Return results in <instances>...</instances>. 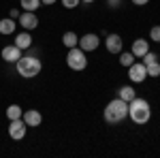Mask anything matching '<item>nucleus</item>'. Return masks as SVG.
Instances as JSON below:
<instances>
[{"instance_id":"f257e3e1","label":"nucleus","mask_w":160,"mask_h":158,"mask_svg":"<svg viewBox=\"0 0 160 158\" xmlns=\"http://www.w3.org/2000/svg\"><path fill=\"white\" fill-rule=\"evenodd\" d=\"M128 115L135 124H148L152 118V109H149V103L145 98H132L128 103Z\"/></svg>"},{"instance_id":"f03ea898","label":"nucleus","mask_w":160,"mask_h":158,"mask_svg":"<svg viewBox=\"0 0 160 158\" xmlns=\"http://www.w3.org/2000/svg\"><path fill=\"white\" fill-rule=\"evenodd\" d=\"M126 115H128V103L122 100L120 96L115 98V100H111L109 105H107V109H105V120L109 122V124H118Z\"/></svg>"},{"instance_id":"7ed1b4c3","label":"nucleus","mask_w":160,"mask_h":158,"mask_svg":"<svg viewBox=\"0 0 160 158\" xmlns=\"http://www.w3.org/2000/svg\"><path fill=\"white\" fill-rule=\"evenodd\" d=\"M41 69H43V64L38 58L34 56H22L19 60H17V73L26 77V79H30V77H37L41 73Z\"/></svg>"},{"instance_id":"20e7f679","label":"nucleus","mask_w":160,"mask_h":158,"mask_svg":"<svg viewBox=\"0 0 160 158\" xmlns=\"http://www.w3.org/2000/svg\"><path fill=\"white\" fill-rule=\"evenodd\" d=\"M66 64L73 69V71H83L88 66V58H86V51L79 47H71L68 49V56H66Z\"/></svg>"},{"instance_id":"39448f33","label":"nucleus","mask_w":160,"mask_h":158,"mask_svg":"<svg viewBox=\"0 0 160 158\" xmlns=\"http://www.w3.org/2000/svg\"><path fill=\"white\" fill-rule=\"evenodd\" d=\"M128 77H130V81H135V84L145 81V77H148L145 64H143V62H132V64L128 66Z\"/></svg>"},{"instance_id":"423d86ee","label":"nucleus","mask_w":160,"mask_h":158,"mask_svg":"<svg viewBox=\"0 0 160 158\" xmlns=\"http://www.w3.org/2000/svg\"><path fill=\"white\" fill-rule=\"evenodd\" d=\"M98 45H100V38H98V34H94V32L83 34V37L79 38V47L83 49V51H94V49H98Z\"/></svg>"},{"instance_id":"0eeeda50","label":"nucleus","mask_w":160,"mask_h":158,"mask_svg":"<svg viewBox=\"0 0 160 158\" xmlns=\"http://www.w3.org/2000/svg\"><path fill=\"white\" fill-rule=\"evenodd\" d=\"M26 122L19 118V120H11V124H9V135H11V139H15V141H19V139H24L26 135Z\"/></svg>"},{"instance_id":"6e6552de","label":"nucleus","mask_w":160,"mask_h":158,"mask_svg":"<svg viewBox=\"0 0 160 158\" xmlns=\"http://www.w3.org/2000/svg\"><path fill=\"white\" fill-rule=\"evenodd\" d=\"M19 24L24 26L26 30H34L38 26V17L34 15V11H24L19 13Z\"/></svg>"},{"instance_id":"1a4fd4ad","label":"nucleus","mask_w":160,"mask_h":158,"mask_svg":"<svg viewBox=\"0 0 160 158\" xmlns=\"http://www.w3.org/2000/svg\"><path fill=\"white\" fill-rule=\"evenodd\" d=\"M22 58V49L17 47L15 43L13 45H7V47H2V60L7 62H17Z\"/></svg>"},{"instance_id":"9d476101","label":"nucleus","mask_w":160,"mask_h":158,"mask_svg":"<svg viewBox=\"0 0 160 158\" xmlns=\"http://www.w3.org/2000/svg\"><path fill=\"white\" fill-rule=\"evenodd\" d=\"M105 45H107V51L109 54H120L122 51V37L120 34H107Z\"/></svg>"},{"instance_id":"9b49d317","label":"nucleus","mask_w":160,"mask_h":158,"mask_svg":"<svg viewBox=\"0 0 160 158\" xmlns=\"http://www.w3.org/2000/svg\"><path fill=\"white\" fill-rule=\"evenodd\" d=\"M132 56L135 58H143L145 54L149 51V41H145V38H137L135 43H132Z\"/></svg>"},{"instance_id":"f8f14e48","label":"nucleus","mask_w":160,"mask_h":158,"mask_svg":"<svg viewBox=\"0 0 160 158\" xmlns=\"http://www.w3.org/2000/svg\"><path fill=\"white\" fill-rule=\"evenodd\" d=\"M22 120L26 122V126H41L43 115H41L37 109H30V111H26L24 115H22Z\"/></svg>"},{"instance_id":"ddd939ff","label":"nucleus","mask_w":160,"mask_h":158,"mask_svg":"<svg viewBox=\"0 0 160 158\" xmlns=\"http://www.w3.org/2000/svg\"><path fill=\"white\" fill-rule=\"evenodd\" d=\"M15 28H17L15 19H11V17L0 19V34H13V32H15Z\"/></svg>"},{"instance_id":"4468645a","label":"nucleus","mask_w":160,"mask_h":158,"mask_svg":"<svg viewBox=\"0 0 160 158\" xmlns=\"http://www.w3.org/2000/svg\"><path fill=\"white\" fill-rule=\"evenodd\" d=\"M15 45L19 49H28L32 45V37H30L28 32H22V34H17V38H15Z\"/></svg>"},{"instance_id":"2eb2a0df","label":"nucleus","mask_w":160,"mask_h":158,"mask_svg":"<svg viewBox=\"0 0 160 158\" xmlns=\"http://www.w3.org/2000/svg\"><path fill=\"white\" fill-rule=\"evenodd\" d=\"M62 43L71 49V47H77L79 38H77V34H75V32H71V30H68V32H64V34H62Z\"/></svg>"},{"instance_id":"dca6fc26","label":"nucleus","mask_w":160,"mask_h":158,"mask_svg":"<svg viewBox=\"0 0 160 158\" xmlns=\"http://www.w3.org/2000/svg\"><path fill=\"white\" fill-rule=\"evenodd\" d=\"M135 96H137V92L132 90V85H124V88H120V98H122V100L130 103Z\"/></svg>"},{"instance_id":"f3484780","label":"nucleus","mask_w":160,"mask_h":158,"mask_svg":"<svg viewBox=\"0 0 160 158\" xmlns=\"http://www.w3.org/2000/svg\"><path fill=\"white\" fill-rule=\"evenodd\" d=\"M22 115H24V111H22L19 105H11V107L7 109V118H9V120H19Z\"/></svg>"},{"instance_id":"a211bd4d","label":"nucleus","mask_w":160,"mask_h":158,"mask_svg":"<svg viewBox=\"0 0 160 158\" xmlns=\"http://www.w3.org/2000/svg\"><path fill=\"white\" fill-rule=\"evenodd\" d=\"M145 69H148V77H160V62L158 60L148 64Z\"/></svg>"},{"instance_id":"6ab92c4d","label":"nucleus","mask_w":160,"mask_h":158,"mask_svg":"<svg viewBox=\"0 0 160 158\" xmlns=\"http://www.w3.org/2000/svg\"><path fill=\"white\" fill-rule=\"evenodd\" d=\"M132 62H135L132 51H124V54H120V64H122V66H130Z\"/></svg>"},{"instance_id":"aec40b11","label":"nucleus","mask_w":160,"mask_h":158,"mask_svg":"<svg viewBox=\"0 0 160 158\" xmlns=\"http://www.w3.org/2000/svg\"><path fill=\"white\" fill-rule=\"evenodd\" d=\"M22 7L24 11H37L41 7V0H22Z\"/></svg>"},{"instance_id":"412c9836","label":"nucleus","mask_w":160,"mask_h":158,"mask_svg":"<svg viewBox=\"0 0 160 158\" xmlns=\"http://www.w3.org/2000/svg\"><path fill=\"white\" fill-rule=\"evenodd\" d=\"M149 38H152L154 43H160V26H154V28L149 30Z\"/></svg>"},{"instance_id":"4be33fe9","label":"nucleus","mask_w":160,"mask_h":158,"mask_svg":"<svg viewBox=\"0 0 160 158\" xmlns=\"http://www.w3.org/2000/svg\"><path fill=\"white\" fill-rule=\"evenodd\" d=\"M152 62H156V54H152V51H148V54L143 56V64L148 66V64H152Z\"/></svg>"},{"instance_id":"5701e85b","label":"nucleus","mask_w":160,"mask_h":158,"mask_svg":"<svg viewBox=\"0 0 160 158\" xmlns=\"http://www.w3.org/2000/svg\"><path fill=\"white\" fill-rule=\"evenodd\" d=\"M62 4H64L66 9H75V7L79 4V0H62Z\"/></svg>"},{"instance_id":"b1692460","label":"nucleus","mask_w":160,"mask_h":158,"mask_svg":"<svg viewBox=\"0 0 160 158\" xmlns=\"http://www.w3.org/2000/svg\"><path fill=\"white\" fill-rule=\"evenodd\" d=\"M9 17H11V19H15V17L19 19V11H17V9H11V13H9Z\"/></svg>"},{"instance_id":"393cba45","label":"nucleus","mask_w":160,"mask_h":158,"mask_svg":"<svg viewBox=\"0 0 160 158\" xmlns=\"http://www.w3.org/2000/svg\"><path fill=\"white\" fill-rule=\"evenodd\" d=\"M149 0H132V4H137V7H143V4H148Z\"/></svg>"},{"instance_id":"a878e982","label":"nucleus","mask_w":160,"mask_h":158,"mask_svg":"<svg viewBox=\"0 0 160 158\" xmlns=\"http://www.w3.org/2000/svg\"><path fill=\"white\" fill-rule=\"evenodd\" d=\"M109 7H120V0H107Z\"/></svg>"},{"instance_id":"bb28decb","label":"nucleus","mask_w":160,"mask_h":158,"mask_svg":"<svg viewBox=\"0 0 160 158\" xmlns=\"http://www.w3.org/2000/svg\"><path fill=\"white\" fill-rule=\"evenodd\" d=\"M41 2H43V4H47V7H51V4H53L56 0H41Z\"/></svg>"},{"instance_id":"cd10ccee","label":"nucleus","mask_w":160,"mask_h":158,"mask_svg":"<svg viewBox=\"0 0 160 158\" xmlns=\"http://www.w3.org/2000/svg\"><path fill=\"white\" fill-rule=\"evenodd\" d=\"M83 2H94V0H83Z\"/></svg>"}]
</instances>
